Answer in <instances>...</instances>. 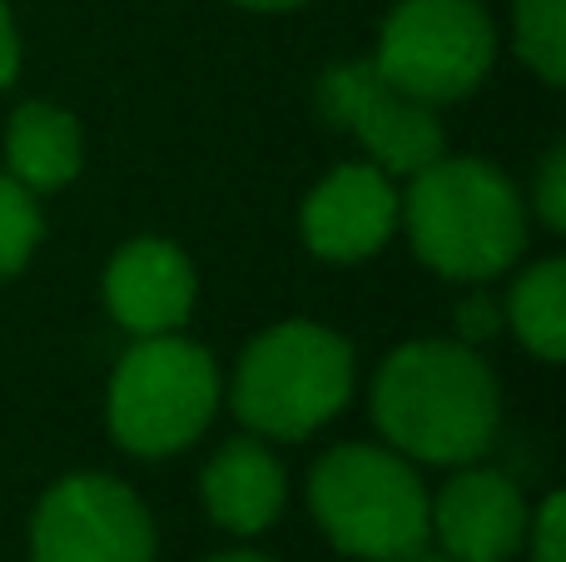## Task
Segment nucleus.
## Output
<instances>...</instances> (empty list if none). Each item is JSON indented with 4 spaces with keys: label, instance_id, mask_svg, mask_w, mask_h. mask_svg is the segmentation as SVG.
Masks as SVG:
<instances>
[{
    "label": "nucleus",
    "instance_id": "obj_1",
    "mask_svg": "<svg viewBox=\"0 0 566 562\" xmlns=\"http://www.w3.org/2000/svg\"><path fill=\"white\" fill-rule=\"evenodd\" d=\"M378 438L428 468L478 464L502 428V384L462 339H408L382 354L368 388Z\"/></svg>",
    "mask_w": 566,
    "mask_h": 562
},
{
    "label": "nucleus",
    "instance_id": "obj_2",
    "mask_svg": "<svg viewBox=\"0 0 566 562\" xmlns=\"http://www.w3.org/2000/svg\"><path fill=\"white\" fill-rule=\"evenodd\" d=\"M402 229L422 264L448 284H492L527 254L532 209L517 179L482 155H448L408 175Z\"/></svg>",
    "mask_w": 566,
    "mask_h": 562
},
{
    "label": "nucleus",
    "instance_id": "obj_3",
    "mask_svg": "<svg viewBox=\"0 0 566 562\" xmlns=\"http://www.w3.org/2000/svg\"><path fill=\"white\" fill-rule=\"evenodd\" d=\"M358 388V354L318 319H279L259 329L224 384L234 418L264 444H303L328 428Z\"/></svg>",
    "mask_w": 566,
    "mask_h": 562
},
{
    "label": "nucleus",
    "instance_id": "obj_4",
    "mask_svg": "<svg viewBox=\"0 0 566 562\" xmlns=\"http://www.w3.org/2000/svg\"><path fill=\"white\" fill-rule=\"evenodd\" d=\"M224 404L219 358L199 339L155 334L135 339L119 354L105 388V424L119 454L129 458H175L189 454Z\"/></svg>",
    "mask_w": 566,
    "mask_h": 562
},
{
    "label": "nucleus",
    "instance_id": "obj_5",
    "mask_svg": "<svg viewBox=\"0 0 566 562\" xmlns=\"http://www.w3.org/2000/svg\"><path fill=\"white\" fill-rule=\"evenodd\" d=\"M308 513L343 558L398 562L428 548V483L388 444H333L308 468Z\"/></svg>",
    "mask_w": 566,
    "mask_h": 562
},
{
    "label": "nucleus",
    "instance_id": "obj_6",
    "mask_svg": "<svg viewBox=\"0 0 566 562\" xmlns=\"http://www.w3.org/2000/svg\"><path fill=\"white\" fill-rule=\"evenodd\" d=\"M497 50V20L482 0H398L368 60L402 95L442 110L488 85Z\"/></svg>",
    "mask_w": 566,
    "mask_h": 562
},
{
    "label": "nucleus",
    "instance_id": "obj_7",
    "mask_svg": "<svg viewBox=\"0 0 566 562\" xmlns=\"http://www.w3.org/2000/svg\"><path fill=\"white\" fill-rule=\"evenodd\" d=\"M30 562H159L145 498L115 473H65L30 513Z\"/></svg>",
    "mask_w": 566,
    "mask_h": 562
},
{
    "label": "nucleus",
    "instance_id": "obj_8",
    "mask_svg": "<svg viewBox=\"0 0 566 562\" xmlns=\"http://www.w3.org/2000/svg\"><path fill=\"white\" fill-rule=\"evenodd\" d=\"M318 110L328 125H338L343 135L358 139L363 159L388 169L392 179L418 175L422 165H432L448 149L438 110L402 95L398 85H388L373 70V60H343V65L323 70Z\"/></svg>",
    "mask_w": 566,
    "mask_h": 562
},
{
    "label": "nucleus",
    "instance_id": "obj_9",
    "mask_svg": "<svg viewBox=\"0 0 566 562\" xmlns=\"http://www.w3.org/2000/svg\"><path fill=\"white\" fill-rule=\"evenodd\" d=\"M402 229V189L373 159H348L308 189L298 209V235L323 264L378 259Z\"/></svg>",
    "mask_w": 566,
    "mask_h": 562
},
{
    "label": "nucleus",
    "instance_id": "obj_10",
    "mask_svg": "<svg viewBox=\"0 0 566 562\" xmlns=\"http://www.w3.org/2000/svg\"><path fill=\"white\" fill-rule=\"evenodd\" d=\"M532 503L502 468L462 464L428 493V543L452 562H512L527 543Z\"/></svg>",
    "mask_w": 566,
    "mask_h": 562
},
{
    "label": "nucleus",
    "instance_id": "obj_11",
    "mask_svg": "<svg viewBox=\"0 0 566 562\" xmlns=\"http://www.w3.org/2000/svg\"><path fill=\"white\" fill-rule=\"evenodd\" d=\"M105 309L129 339L179 334L199 304L195 259L165 235H135L105 264Z\"/></svg>",
    "mask_w": 566,
    "mask_h": 562
},
{
    "label": "nucleus",
    "instance_id": "obj_12",
    "mask_svg": "<svg viewBox=\"0 0 566 562\" xmlns=\"http://www.w3.org/2000/svg\"><path fill=\"white\" fill-rule=\"evenodd\" d=\"M199 503L209 523L229 538H264L289 508V468L274 444L254 434H239L209 454L199 468Z\"/></svg>",
    "mask_w": 566,
    "mask_h": 562
},
{
    "label": "nucleus",
    "instance_id": "obj_13",
    "mask_svg": "<svg viewBox=\"0 0 566 562\" xmlns=\"http://www.w3.org/2000/svg\"><path fill=\"white\" fill-rule=\"evenodd\" d=\"M0 169L30 195H55V189L75 185L85 169V129L65 105L25 100L6 119Z\"/></svg>",
    "mask_w": 566,
    "mask_h": 562
},
{
    "label": "nucleus",
    "instance_id": "obj_14",
    "mask_svg": "<svg viewBox=\"0 0 566 562\" xmlns=\"http://www.w3.org/2000/svg\"><path fill=\"white\" fill-rule=\"evenodd\" d=\"M502 329H512L522 348L542 364L566 358V259L547 254L532 259L512 274V289L502 299Z\"/></svg>",
    "mask_w": 566,
    "mask_h": 562
},
{
    "label": "nucleus",
    "instance_id": "obj_15",
    "mask_svg": "<svg viewBox=\"0 0 566 562\" xmlns=\"http://www.w3.org/2000/svg\"><path fill=\"white\" fill-rule=\"evenodd\" d=\"M512 55L542 85H566V0H512Z\"/></svg>",
    "mask_w": 566,
    "mask_h": 562
},
{
    "label": "nucleus",
    "instance_id": "obj_16",
    "mask_svg": "<svg viewBox=\"0 0 566 562\" xmlns=\"http://www.w3.org/2000/svg\"><path fill=\"white\" fill-rule=\"evenodd\" d=\"M40 239H45V215H40L35 195L0 169V279H15L35 259Z\"/></svg>",
    "mask_w": 566,
    "mask_h": 562
},
{
    "label": "nucleus",
    "instance_id": "obj_17",
    "mask_svg": "<svg viewBox=\"0 0 566 562\" xmlns=\"http://www.w3.org/2000/svg\"><path fill=\"white\" fill-rule=\"evenodd\" d=\"M532 215L542 219L547 235H566V145H552L532 179Z\"/></svg>",
    "mask_w": 566,
    "mask_h": 562
},
{
    "label": "nucleus",
    "instance_id": "obj_18",
    "mask_svg": "<svg viewBox=\"0 0 566 562\" xmlns=\"http://www.w3.org/2000/svg\"><path fill=\"white\" fill-rule=\"evenodd\" d=\"M527 562H566V498L552 488L527 518Z\"/></svg>",
    "mask_w": 566,
    "mask_h": 562
},
{
    "label": "nucleus",
    "instance_id": "obj_19",
    "mask_svg": "<svg viewBox=\"0 0 566 562\" xmlns=\"http://www.w3.org/2000/svg\"><path fill=\"white\" fill-rule=\"evenodd\" d=\"M497 334H502V304L488 294V284H472V294L458 304V339L478 348Z\"/></svg>",
    "mask_w": 566,
    "mask_h": 562
},
{
    "label": "nucleus",
    "instance_id": "obj_20",
    "mask_svg": "<svg viewBox=\"0 0 566 562\" xmlns=\"http://www.w3.org/2000/svg\"><path fill=\"white\" fill-rule=\"evenodd\" d=\"M20 55H25V45H20V25H15V15H10V6L0 0V95L15 85Z\"/></svg>",
    "mask_w": 566,
    "mask_h": 562
},
{
    "label": "nucleus",
    "instance_id": "obj_21",
    "mask_svg": "<svg viewBox=\"0 0 566 562\" xmlns=\"http://www.w3.org/2000/svg\"><path fill=\"white\" fill-rule=\"evenodd\" d=\"M234 6L254 10V15H283V10H298V6H308V0H234Z\"/></svg>",
    "mask_w": 566,
    "mask_h": 562
},
{
    "label": "nucleus",
    "instance_id": "obj_22",
    "mask_svg": "<svg viewBox=\"0 0 566 562\" xmlns=\"http://www.w3.org/2000/svg\"><path fill=\"white\" fill-rule=\"evenodd\" d=\"M205 562H279V558L254 553V548H229V553H214V558H205Z\"/></svg>",
    "mask_w": 566,
    "mask_h": 562
},
{
    "label": "nucleus",
    "instance_id": "obj_23",
    "mask_svg": "<svg viewBox=\"0 0 566 562\" xmlns=\"http://www.w3.org/2000/svg\"><path fill=\"white\" fill-rule=\"evenodd\" d=\"M398 562H452V558H442V553H428V548H418V553H408V558H398Z\"/></svg>",
    "mask_w": 566,
    "mask_h": 562
}]
</instances>
